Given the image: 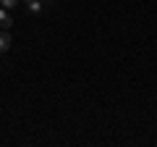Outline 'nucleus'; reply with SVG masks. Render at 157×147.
Instances as JSON below:
<instances>
[{"label":"nucleus","instance_id":"f257e3e1","mask_svg":"<svg viewBox=\"0 0 157 147\" xmlns=\"http://www.w3.org/2000/svg\"><path fill=\"white\" fill-rule=\"evenodd\" d=\"M13 45V37H11V29H0V53H8Z\"/></svg>","mask_w":157,"mask_h":147},{"label":"nucleus","instance_id":"f03ea898","mask_svg":"<svg viewBox=\"0 0 157 147\" xmlns=\"http://www.w3.org/2000/svg\"><path fill=\"white\" fill-rule=\"evenodd\" d=\"M13 26V18H11V11L0 6V29H11Z\"/></svg>","mask_w":157,"mask_h":147},{"label":"nucleus","instance_id":"7ed1b4c3","mask_svg":"<svg viewBox=\"0 0 157 147\" xmlns=\"http://www.w3.org/2000/svg\"><path fill=\"white\" fill-rule=\"evenodd\" d=\"M24 6H26V8H29L32 13H42L45 3H42V0H24Z\"/></svg>","mask_w":157,"mask_h":147},{"label":"nucleus","instance_id":"20e7f679","mask_svg":"<svg viewBox=\"0 0 157 147\" xmlns=\"http://www.w3.org/2000/svg\"><path fill=\"white\" fill-rule=\"evenodd\" d=\"M18 3H21V0H0V6H3V8H8V11H13V8H16Z\"/></svg>","mask_w":157,"mask_h":147},{"label":"nucleus","instance_id":"39448f33","mask_svg":"<svg viewBox=\"0 0 157 147\" xmlns=\"http://www.w3.org/2000/svg\"><path fill=\"white\" fill-rule=\"evenodd\" d=\"M42 3H50V0H42Z\"/></svg>","mask_w":157,"mask_h":147}]
</instances>
